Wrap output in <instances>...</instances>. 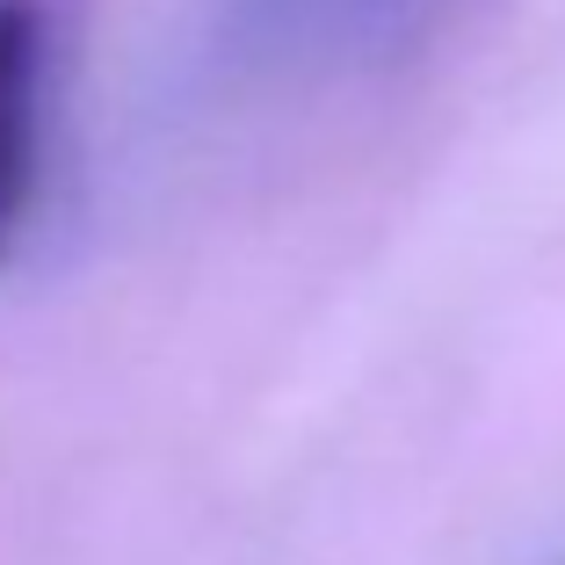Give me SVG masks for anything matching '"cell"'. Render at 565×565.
I'll list each match as a JSON object with an SVG mask.
<instances>
[{
  "mask_svg": "<svg viewBox=\"0 0 565 565\" xmlns=\"http://www.w3.org/2000/svg\"><path fill=\"white\" fill-rule=\"evenodd\" d=\"M457 15L465 0H225L211 66L247 95H319L406 66Z\"/></svg>",
  "mask_w": 565,
  "mask_h": 565,
  "instance_id": "6da1fadb",
  "label": "cell"
},
{
  "mask_svg": "<svg viewBox=\"0 0 565 565\" xmlns=\"http://www.w3.org/2000/svg\"><path fill=\"white\" fill-rule=\"evenodd\" d=\"M44 73L51 15L44 0H0V262L15 254L44 182Z\"/></svg>",
  "mask_w": 565,
  "mask_h": 565,
  "instance_id": "7a4b0ae2",
  "label": "cell"
}]
</instances>
